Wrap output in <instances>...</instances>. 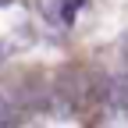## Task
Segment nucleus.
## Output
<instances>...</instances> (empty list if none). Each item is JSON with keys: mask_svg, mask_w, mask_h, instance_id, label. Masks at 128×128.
<instances>
[{"mask_svg": "<svg viewBox=\"0 0 128 128\" xmlns=\"http://www.w3.org/2000/svg\"><path fill=\"white\" fill-rule=\"evenodd\" d=\"M25 121V100L0 92V128H18Z\"/></svg>", "mask_w": 128, "mask_h": 128, "instance_id": "1", "label": "nucleus"}, {"mask_svg": "<svg viewBox=\"0 0 128 128\" xmlns=\"http://www.w3.org/2000/svg\"><path fill=\"white\" fill-rule=\"evenodd\" d=\"M7 57H11V43H7V39H0V64H4Z\"/></svg>", "mask_w": 128, "mask_h": 128, "instance_id": "2", "label": "nucleus"}, {"mask_svg": "<svg viewBox=\"0 0 128 128\" xmlns=\"http://www.w3.org/2000/svg\"><path fill=\"white\" fill-rule=\"evenodd\" d=\"M121 50H124V57H128V32H124V39H121Z\"/></svg>", "mask_w": 128, "mask_h": 128, "instance_id": "3", "label": "nucleus"}]
</instances>
